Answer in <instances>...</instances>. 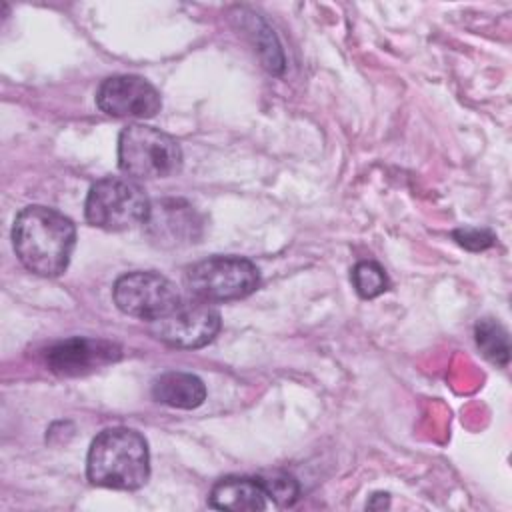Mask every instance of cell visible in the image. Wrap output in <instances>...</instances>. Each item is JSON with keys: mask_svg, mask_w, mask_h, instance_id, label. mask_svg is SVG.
<instances>
[{"mask_svg": "<svg viewBox=\"0 0 512 512\" xmlns=\"http://www.w3.org/2000/svg\"><path fill=\"white\" fill-rule=\"evenodd\" d=\"M88 480L102 488L136 490L150 476V454L142 434L132 428H106L90 444Z\"/></svg>", "mask_w": 512, "mask_h": 512, "instance_id": "2", "label": "cell"}, {"mask_svg": "<svg viewBox=\"0 0 512 512\" xmlns=\"http://www.w3.org/2000/svg\"><path fill=\"white\" fill-rule=\"evenodd\" d=\"M352 284L362 298H376L388 290V276L378 262L362 260L352 268Z\"/></svg>", "mask_w": 512, "mask_h": 512, "instance_id": "14", "label": "cell"}, {"mask_svg": "<svg viewBox=\"0 0 512 512\" xmlns=\"http://www.w3.org/2000/svg\"><path fill=\"white\" fill-rule=\"evenodd\" d=\"M152 396L156 402L170 408L192 410L198 408L206 398L204 382L188 372H166L160 374L152 384Z\"/></svg>", "mask_w": 512, "mask_h": 512, "instance_id": "12", "label": "cell"}, {"mask_svg": "<svg viewBox=\"0 0 512 512\" xmlns=\"http://www.w3.org/2000/svg\"><path fill=\"white\" fill-rule=\"evenodd\" d=\"M120 348L108 340L68 338L46 350V364L60 376H80L118 360Z\"/></svg>", "mask_w": 512, "mask_h": 512, "instance_id": "10", "label": "cell"}, {"mask_svg": "<svg viewBox=\"0 0 512 512\" xmlns=\"http://www.w3.org/2000/svg\"><path fill=\"white\" fill-rule=\"evenodd\" d=\"M150 210L144 188L128 176H106L90 186L86 196V220L102 230L118 232L144 224Z\"/></svg>", "mask_w": 512, "mask_h": 512, "instance_id": "4", "label": "cell"}, {"mask_svg": "<svg viewBox=\"0 0 512 512\" xmlns=\"http://www.w3.org/2000/svg\"><path fill=\"white\" fill-rule=\"evenodd\" d=\"M12 244L20 262L38 276H58L66 270L76 228L64 214L46 206H26L12 226Z\"/></svg>", "mask_w": 512, "mask_h": 512, "instance_id": "1", "label": "cell"}, {"mask_svg": "<svg viewBox=\"0 0 512 512\" xmlns=\"http://www.w3.org/2000/svg\"><path fill=\"white\" fill-rule=\"evenodd\" d=\"M258 478L268 494V500L276 502L278 506H290L296 502L300 490L292 476L282 474V472H272L268 476H258Z\"/></svg>", "mask_w": 512, "mask_h": 512, "instance_id": "15", "label": "cell"}, {"mask_svg": "<svg viewBox=\"0 0 512 512\" xmlns=\"http://www.w3.org/2000/svg\"><path fill=\"white\" fill-rule=\"evenodd\" d=\"M112 296L124 314L148 322L166 316L180 302V294L168 278L142 270L122 274L112 288Z\"/></svg>", "mask_w": 512, "mask_h": 512, "instance_id": "6", "label": "cell"}, {"mask_svg": "<svg viewBox=\"0 0 512 512\" xmlns=\"http://www.w3.org/2000/svg\"><path fill=\"white\" fill-rule=\"evenodd\" d=\"M96 106L114 118H152L160 112L158 90L134 74H118L102 80L96 92Z\"/></svg>", "mask_w": 512, "mask_h": 512, "instance_id": "8", "label": "cell"}, {"mask_svg": "<svg viewBox=\"0 0 512 512\" xmlns=\"http://www.w3.org/2000/svg\"><path fill=\"white\" fill-rule=\"evenodd\" d=\"M476 344L480 352L498 366H508L510 344L506 330L492 318H484L476 324Z\"/></svg>", "mask_w": 512, "mask_h": 512, "instance_id": "13", "label": "cell"}, {"mask_svg": "<svg viewBox=\"0 0 512 512\" xmlns=\"http://www.w3.org/2000/svg\"><path fill=\"white\" fill-rule=\"evenodd\" d=\"M220 330V314L210 302L180 300L166 316L150 322V332L172 348H200Z\"/></svg>", "mask_w": 512, "mask_h": 512, "instance_id": "7", "label": "cell"}, {"mask_svg": "<svg viewBox=\"0 0 512 512\" xmlns=\"http://www.w3.org/2000/svg\"><path fill=\"white\" fill-rule=\"evenodd\" d=\"M118 166L132 180L168 178L180 170L182 150L170 134L144 124H130L118 138Z\"/></svg>", "mask_w": 512, "mask_h": 512, "instance_id": "3", "label": "cell"}, {"mask_svg": "<svg viewBox=\"0 0 512 512\" xmlns=\"http://www.w3.org/2000/svg\"><path fill=\"white\" fill-rule=\"evenodd\" d=\"M260 274L254 262L240 256H212L192 264L184 274V286L202 302H226L252 294Z\"/></svg>", "mask_w": 512, "mask_h": 512, "instance_id": "5", "label": "cell"}, {"mask_svg": "<svg viewBox=\"0 0 512 512\" xmlns=\"http://www.w3.org/2000/svg\"><path fill=\"white\" fill-rule=\"evenodd\" d=\"M208 504L218 510L256 512L268 506V494L258 476H226L210 490Z\"/></svg>", "mask_w": 512, "mask_h": 512, "instance_id": "11", "label": "cell"}, {"mask_svg": "<svg viewBox=\"0 0 512 512\" xmlns=\"http://www.w3.org/2000/svg\"><path fill=\"white\" fill-rule=\"evenodd\" d=\"M144 228L154 244L176 248L196 242L202 236L204 220L190 202L182 198H162L150 202Z\"/></svg>", "mask_w": 512, "mask_h": 512, "instance_id": "9", "label": "cell"}, {"mask_svg": "<svg viewBox=\"0 0 512 512\" xmlns=\"http://www.w3.org/2000/svg\"><path fill=\"white\" fill-rule=\"evenodd\" d=\"M454 238L460 246L468 250H484L494 242V234L480 228H460L454 232Z\"/></svg>", "mask_w": 512, "mask_h": 512, "instance_id": "16", "label": "cell"}]
</instances>
